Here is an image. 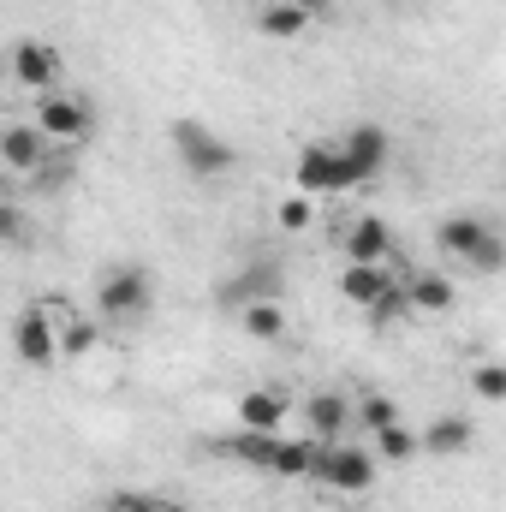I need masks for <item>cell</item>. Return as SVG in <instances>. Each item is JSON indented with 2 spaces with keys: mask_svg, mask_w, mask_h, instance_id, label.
<instances>
[{
  "mask_svg": "<svg viewBox=\"0 0 506 512\" xmlns=\"http://www.w3.org/2000/svg\"><path fill=\"white\" fill-rule=\"evenodd\" d=\"M310 459H316V441H310V435H280V447H274V459H268V477L304 483V477H310Z\"/></svg>",
  "mask_w": 506,
  "mask_h": 512,
  "instance_id": "ffe728a7",
  "label": "cell"
},
{
  "mask_svg": "<svg viewBox=\"0 0 506 512\" xmlns=\"http://www.w3.org/2000/svg\"><path fill=\"white\" fill-rule=\"evenodd\" d=\"M399 286H405V304H411L417 316H447V310L459 304V286H453L441 268H405Z\"/></svg>",
  "mask_w": 506,
  "mask_h": 512,
  "instance_id": "7c38bea8",
  "label": "cell"
},
{
  "mask_svg": "<svg viewBox=\"0 0 506 512\" xmlns=\"http://www.w3.org/2000/svg\"><path fill=\"white\" fill-rule=\"evenodd\" d=\"M274 227H280V233H310V227H316V197H304V191L280 197V203H274Z\"/></svg>",
  "mask_w": 506,
  "mask_h": 512,
  "instance_id": "d4e9b609",
  "label": "cell"
},
{
  "mask_svg": "<svg viewBox=\"0 0 506 512\" xmlns=\"http://www.w3.org/2000/svg\"><path fill=\"white\" fill-rule=\"evenodd\" d=\"M399 316H411V304H405V286L393 280L376 304H370V322H376V328H387V322H399Z\"/></svg>",
  "mask_w": 506,
  "mask_h": 512,
  "instance_id": "4316f807",
  "label": "cell"
},
{
  "mask_svg": "<svg viewBox=\"0 0 506 512\" xmlns=\"http://www.w3.org/2000/svg\"><path fill=\"white\" fill-rule=\"evenodd\" d=\"M102 512H114V507H102Z\"/></svg>",
  "mask_w": 506,
  "mask_h": 512,
  "instance_id": "4dcf8cb0",
  "label": "cell"
},
{
  "mask_svg": "<svg viewBox=\"0 0 506 512\" xmlns=\"http://www.w3.org/2000/svg\"><path fill=\"white\" fill-rule=\"evenodd\" d=\"M262 298H280V304H286V268L268 262V256L245 262L233 280L215 286V304H221V310H245V304H262Z\"/></svg>",
  "mask_w": 506,
  "mask_h": 512,
  "instance_id": "9c48e42d",
  "label": "cell"
},
{
  "mask_svg": "<svg viewBox=\"0 0 506 512\" xmlns=\"http://www.w3.org/2000/svg\"><path fill=\"white\" fill-rule=\"evenodd\" d=\"M286 6H298V12H304V18H310V24H316V18H328V12H334V0H286Z\"/></svg>",
  "mask_w": 506,
  "mask_h": 512,
  "instance_id": "f1b7e54d",
  "label": "cell"
},
{
  "mask_svg": "<svg viewBox=\"0 0 506 512\" xmlns=\"http://www.w3.org/2000/svg\"><path fill=\"white\" fill-rule=\"evenodd\" d=\"M435 251L465 262V268H477V274H501L506 239L495 233V221H483V215H447L435 227Z\"/></svg>",
  "mask_w": 506,
  "mask_h": 512,
  "instance_id": "3957f363",
  "label": "cell"
},
{
  "mask_svg": "<svg viewBox=\"0 0 506 512\" xmlns=\"http://www.w3.org/2000/svg\"><path fill=\"white\" fill-rule=\"evenodd\" d=\"M274 447H280V435H268V429H239V435H215V441H209L215 459H239V465H251V471H268Z\"/></svg>",
  "mask_w": 506,
  "mask_h": 512,
  "instance_id": "ac0fdd59",
  "label": "cell"
},
{
  "mask_svg": "<svg viewBox=\"0 0 506 512\" xmlns=\"http://www.w3.org/2000/svg\"><path fill=\"white\" fill-rule=\"evenodd\" d=\"M42 304L54 310L60 358H72V364H78V358H90V352L102 346V322H96V316H72V310H66V298H42Z\"/></svg>",
  "mask_w": 506,
  "mask_h": 512,
  "instance_id": "2e32d148",
  "label": "cell"
},
{
  "mask_svg": "<svg viewBox=\"0 0 506 512\" xmlns=\"http://www.w3.org/2000/svg\"><path fill=\"white\" fill-rule=\"evenodd\" d=\"M96 102L84 96V90H48V96H36V108H30V126L42 131L54 149H78L90 131H96Z\"/></svg>",
  "mask_w": 506,
  "mask_h": 512,
  "instance_id": "277c9868",
  "label": "cell"
},
{
  "mask_svg": "<svg viewBox=\"0 0 506 512\" xmlns=\"http://www.w3.org/2000/svg\"><path fill=\"white\" fill-rule=\"evenodd\" d=\"M471 393H477L483 405H501L506 399V370L501 364H477V370H471Z\"/></svg>",
  "mask_w": 506,
  "mask_h": 512,
  "instance_id": "484cf974",
  "label": "cell"
},
{
  "mask_svg": "<svg viewBox=\"0 0 506 512\" xmlns=\"http://www.w3.org/2000/svg\"><path fill=\"white\" fill-rule=\"evenodd\" d=\"M304 423H310V441H346V429H352V393L316 387L304 399Z\"/></svg>",
  "mask_w": 506,
  "mask_h": 512,
  "instance_id": "4fadbf2b",
  "label": "cell"
},
{
  "mask_svg": "<svg viewBox=\"0 0 506 512\" xmlns=\"http://www.w3.org/2000/svg\"><path fill=\"white\" fill-rule=\"evenodd\" d=\"M143 512H191V507H179V501H167V495H149V501H143Z\"/></svg>",
  "mask_w": 506,
  "mask_h": 512,
  "instance_id": "f546056e",
  "label": "cell"
},
{
  "mask_svg": "<svg viewBox=\"0 0 506 512\" xmlns=\"http://www.w3.org/2000/svg\"><path fill=\"white\" fill-rule=\"evenodd\" d=\"M173 155H179V167L191 173V179H227L233 173V161H239V149L221 137L215 126H203V120H173Z\"/></svg>",
  "mask_w": 506,
  "mask_h": 512,
  "instance_id": "5b68a950",
  "label": "cell"
},
{
  "mask_svg": "<svg viewBox=\"0 0 506 512\" xmlns=\"http://www.w3.org/2000/svg\"><path fill=\"white\" fill-rule=\"evenodd\" d=\"M376 453L364 441H316V459H310V477L316 489L328 495H370L376 489Z\"/></svg>",
  "mask_w": 506,
  "mask_h": 512,
  "instance_id": "7a4b0ae2",
  "label": "cell"
},
{
  "mask_svg": "<svg viewBox=\"0 0 506 512\" xmlns=\"http://www.w3.org/2000/svg\"><path fill=\"white\" fill-rule=\"evenodd\" d=\"M6 78H12L18 90H30V96H48V90H60V78H66V54H60L54 42H42V36H24V42H12V54H6Z\"/></svg>",
  "mask_w": 506,
  "mask_h": 512,
  "instance_id": "8992f818",
  "label": "cell"
},
{
  "mask_svg": "<svg viewBox=\"0 0 506 512\" xmlns=\"http://www.w3.org/2000/svg\"><path fill=\"white\" fill-rule=\"evenodd\" d=\"M292 417V393L274 382L262 387H245L239 393V429H268V435H280V423Z\"/></svg>",
  "mask_w": 506,
  "mask_h": 512,
  "instance_id": "5bb4252c",
  "label": "cell"
},
{
  "mask_svg": "<svg viewBox=\"0 0 506 512\" xmlns=\"http://www.w3.org/2000/svg\"><path fill=\"white\" fill-rule=\"evenodd\" d=\"M393 280H399V274H393L387 262H346V268H340V298L358 304V310H370Z\"/></svg>",
  "mask_w": 506,
  "mask_h": 512,
  "instance_id": "e0dca14e",
  "label": "cell"
},
{
  "mask_svg": "<svg viewBox=\"0 0 506 512\" xmlns=\"http://www.w3.org/2000/svg\"><path fill=\"white\" fill-rule=\"evenodd\" d=\"M239 328H245L251 340H268V346H274V340H286V304H280V298L245 304V310H239Z\"/></svg>",
  "mask_w": 506,
  "mask_h": 512,
  "instance_id": "44dd1931",
  "label": "cell"
},
{
  "mask_svg": "<svg viewBox=\"0 0 506 512\" xmlns=\"http://www.w3.org/2000/svg\"><path fill=\"white\" fill-rule=\"evenodd\" d=\"M352 423L364 429V435H376V429H387V423H399V399L393 393H352Z\"/></svg>",
  "mask_w": 506,
  "mask_h": 512,
  "instance_id": "cb8c5ba5",
  "label": "cell"
},
{
  "mask_svg": "<svg viewBox=\"0 0 506 512\" xmlns=\"http://www.w3.org/2000/svg\"><path fill=\"white\" fill-rule=\"evenodd\" d=\"M471 441H477L471 417H435L429 429H417V453H429V459H453V453H471Z\"/></svg>",
  "mask_w": 506,
  "mask_h": 512,
  "instance_id": "d6986e66",
  "label": "cell"
},
{
  "mask_svg": "<svg viewBox=\"0 0 506 512\" xmlns=\"http://www.w3.org/2000/svg\"><path fill=\"white\" fill-rule=\"evenodd\" d=\"M60 149L42 137V131L30 126V120H12V126H0V167L6 173H24V179H36L48 161H54Z\"/></svg>",
  "mask_w": 506,
  "mask_h": 512,
  "instance_id": "8fae6325",
  "label": "cell"
},
{
  "mask_svg": "<svg viewBox=\"0 0 506 512\" xmlns=\"http://www.w3.org/2000/svg\"><path fill=\"white\" fill-rule=\"evenodd\" d=\"M334 149H340V161H346L352 185H370V179H381V173H387V161H393V137H387L381 126H370V120H364V126H352L340 143H334Z\"/></svg>",
  "mask_w": 506,
  "mask_h": 512,
  "instance_id": "30bf717a",
  "label": "cell"
},
{
  "mask_svg": "<svg viewBox=\"0 0 506 512\" xmlns=\"http://www.w3.org/2000/svg\"><path fill=\"white\" fill-rule=\"evenodd\" d=\"M364 447L376 453V465H405V459H417V429L387 423V429H376V435H364Z\"/></svg>",
  "mask_w": 506,
  "mask_h": 512,
  "instance_id": "7402d4cb",
  "label": "cell"
},
{
  "mask_svg": "<svg viewBox=\"0 0 506 512\" xmlns=\"http://www.w3.org/2000/svg\"><path fill=\"white\" fill-rule=\"evenodd\" d=\"M256 30L274 36V42H292V36L310 30V18H304L298 6H286V0H262V6H256Z\"/></svg>",
  "mask_w": 506,
  "mask_h": 512,
  "instance_id": "603a6c76",
  "label": "cell"
},
{
  "mask_svg": "<svg viewBox=\"0 0 506 512\" xmlns=\"http://www.w3.org/2000/svg\"><path fill=\"white\" fill-rule=\"evenodd\" d=\"M292 179H298V191L316 197V203H322V197H346V191H358L334 143H304L298 161H292Z\"/></svg>",
  "mask_w": 506,
  "mask_h": 512,
  "instance_id": "ba28073f",
  "label": "cell"
},
{
  "mask_svg": "<svg viewBox=\"0 0 506 512\" xmlns=\"http://www.w3.org/2000/svg\"><path fill=\"white\" fill-rule=\"evenodd\" d=\"M0 245H30V221H24V209L6 203V197H0Z\"/></svg>",
  "mask_w": 506,
  "mask_h": 512,
  "instance_id": "83f0119b",
  "label": "cell"
},
{
  "mask_svg": "<svg viewBox=\"0 0 506 512\" xmlns=\"http://www.w3.org/2000/svg\"><path fill=\"white\" fill-rule=\"evenodd\" d=\"M149 304H155V280H149L143 262H114V268H102L96 298H90V310H96L102 328H131V322H143Z\"/></svg>",
  "mask_w": 506,
  "mask_h": 512,
  "instance_id": "6da1fadb",
  "label": "cell"
},
{
  "mask_svg": "<svg viewBox=\"0 0 506 512\" xmlns=\"http://www.w3.org/2000/svg\"><path fill=\"white\" fill-rule=\"evenodd\" d=\"M12 358L24 370H54L60 364V334H54V310L36 298L12 316Z\"/></svg>",
  "mask_w": 506,
  "mask_h": 512,
  "instance_id": "52a82bcc",
  "label": "cell"
},
{
  "mask_svg": "<svg viewBox=\"0 0 506 512\" xmlns=\"http://www.w3.org/2000/svg\"><path fill=\"white\" fill-rule=\"evenodd\" d=\"M340 251H346V262H387L399 245H393V227L381 215H358V221H346Z\"/></svg>",
  "mask_w": 506,
  "mask_h": 512,
  "instance_id": "9a60e30c",
  "label": "cell"
}]
</instances>
